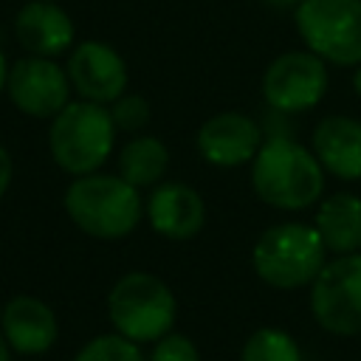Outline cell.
Returning <instances> with one entry per match:
<instances>
[{
    "label": "cell",
    "instance_id": "6da1fadb",
    "mask_svg": "<svg viewBox=\"0 0 361 361\" xmlns=\"http://www.w3.org/2000/svg\"><path fill=\"white\" fill-rule=\"evenodd\" d=\"M251 186L257 197L274 209L299 212L316 203L324 192V166L319 158L288 135L262 141L251 161Z\"/></svg>",
    "mask_w": 361,
    "mask_h": 361
},
{
    "label": "cell",
    "instance_id": "7a4b0ae2",
    "mask_svg": "<svg viewBox=\"0 0 361 361\" xmlns=\"http://www.w3.org/2000/svg\"><path fill=\"white\" fill-rule=\"evenodd\" d=\"M65 212L73 226L99 240L127 237L144 214V203L135 186L116 175H79L65 189Z\"/></svg>",
    "mask_w": 361,
    "mask_h": 361
},
{
    "label": "cell",
    "instance_id": "3957f363",
    "mask_svg": "<svg viewBox=\"0 0 361 361\" xmlns=\"http://www.w3.org/2000/svg\"><path fill=\"white\" fill-rule=\"evenodd\" d=\"M327 262V248L316 226L279 223L259 234L251 251V265L257 276L279 290H296L313 285Z\"/></svg>",
    "mask_w": 361,
    "mask_h": 361
},
{
    "label": "cell",
    "instance_id": "277c9868",
    "mask_svg": "<svg viewBox=\"0 0 361 361\" xmlns=\"http://www.w3.org/2000/svg\"><path fill=\"white\" fill-rule=\"evenodd\" d=\"M175 293L169 285L147 271H130L116 279L107 293V316L118 336L147 344L172 333L175 324Z\"/></svg>",
    "mask_w": 361,
    "mask_h": 361
},
{
    "label": "cell",
    "instance_id": "5b68a950",
    "mask_svg": "<svg viewBox=\"0 0 361 361\" xmlns=\"http://www.w3.org/2000/svg\"><path fill=\"white\" fill-rule=\"evenodd\" d=\"M116 138V121L104 104L96 102H68L54 118L48 133L51 158L59 169L71 175H90L96 172Z\"/></svg>",
    "mask_w": 361,
    "mask_h": 361
},
{
    "label": "cell",
    "instance_id": "8992f818",
    "mask_svg": "<svg viewBox=\"0 0 361 361\" xmlns=\"http://www.w3.org/2000/svg\"><path fill=\"white\" fill-rule=\"evenodd\" d=\"M296 31L319 59L361 65V0H302Z\"/></svg>",
    "mask_w": 361,
    "mask_h": 361
},
{
    "label": "cell",
    "instance_id": "52a82bcc",
    "mask_svg": "<svg viewBox=\"0 0 361 361\" xmlns=\"http://www.w3.org/2000/svg\"><path fill=\"white\" fill-rule=\"evenodd\" d=\"M310 310L333 336H361V251L341 254L310 285Z\"/></svg>",
    "mask_w": 361,
    "mask_h": 361
},
{
    "label": "cell",
    "instance_id": "ba28073f",
    "mask_svg": "<svg viewBox=\"0 0 361 361\" xmlns=\"http://www.w3.org/2000/svg\"><path fill=\"white\" fill-rule=\"evenodd\" d=\"M327 68L313 51H288L276 56L262 76V96L276 113H302L322 102Z\"/></svg>",
    "mask_w": 361,
    "mask_h": 361
},
{
    "label": "cell",
    "instance_id": "9c48e42d",
    "mask_svg": "<svg viewBox=\"0 0 361 361\" xmlns=\"http://www.w3.org/2000/svg\"><path fill=\"white\" fill-rule=\"evenodd\" d=\"M6 93L20 113L31 118H54L68 104L71 79L68 71L45 56H25L8 68Z\"/></svg>",
    "mask_w": 361,
    "mask_h": 361
},
{
    "label": "cell",
    "instance_id": "30bf717a",
    "mask_svg": "<svg viewBox=\"0 0 361 361\" xmlns=\"http://www.w3.org/2000/svg\"><path fill=\"white\" fill-rule=\"evenodd\" d=\"M65 71H68L71 87L82 96V102L107 104V102H116L118 96H124L127 65L118 56V51L104 42H96V39L79 42L73 48Z\"/></svg>",
    "mask_w": 361,
    "mask_h": 361
},
{
    "label": "cell",
    "instance_id": "8fae6325",
    "mask_svg": "<svg viewBox=\"0 0 361 361\" xmlns=\"http://www.w3.org/2000/svg\"><path fill=\"white\" fill-rule=\"evenodd\" d=\"M262 147V130L259 124L245 113H217L206 118L197 130V149L203 161L214 166H240L257 158Z\"/></svg>",
    "mask_w": 361,
    "mask_h": 361
},
{
    "label": "cell",
    "instance_id": "7c38bea8",
    "mask_svg": "<svg viewBox=\"0 0 361 361\" xmlns=\"http://www.w3.org/2000/svg\"><path fill=\"white\" fill-rule=\"evenodd\" d=\"M0 333L17 355H45L59 338V322L51 305L37 296L20 293L3 305Z\"/></svg>",
    "mask_w": 361,
    "mask_h": 361
},
{
    "label": "cell",
    "instance_id": "4fadbf2b",
    "mask_svg": "<svg viewBox=\"0 0 361 361\" xmlns=\"http://www.w3.org/2000/svg\"><path fill=\"white\" fill-rule=\"evenodd\" d=\"M147 220L152 231H158L166 240H189L203 228L206 206L192 186L166 180L152 189L147 200Z\"/></svg>",
    "mask_w": 361,
    "mask_h": 361
},
{
    "label": "cell",
    "instance_id": "5bb4252c",
    "mask_svg": "<svg viewBox=\"0 0 361 361\" xmlns=\"http://www.w3.org/2000/svg\"><path fill=\"white\" fill-rule=\"evenodd\" d=\"M14 37L31 56H59L73 45L71 17L51 0H31L14 17Z\"/></svg>",
    "mask_w": 361,
    "mask_h": 361
},
{
    "label": "cell",
    "instance_id": "9a60e30c",
    "mask_svg": "<svg viewBox=\"0 0 361 361\" xmlns=\"http://www.w3.org/2000/svg\"><path fill=\"white\" fill-rule=\"evenodd\" d=\"M313 155L324 172L341 180L361 178V121L350 116H327L313 130Z\"/></svg>",
    "mask_w": 361,
    "mask_h": 361
},
{
    "label": "cell",
    "instance_id": "2e32d148",
    "mask_svg": "<svg viewBox=\"0 0 361 361\" xmlns=\"http://www.w3.org/2000/svg\"><path fill=\"white\" fill-rule=\"evenodd\" d=\"M316 231L330 254H355L361 248V197L350 192L324 197L316 212Z\"/></svg>",
    "mask_w": 361,
    "mask_h": 361
},
{
    "label": "cell",
    "instance_id": "e0dca14e",
    "mask_svg": "<svg viewBox=\"0 0 361 361\" xmlns=\"http://www.w3.org/2000/svg\"><path fill=\"white\" fill-rule=\"evenodd\" d=\"M166 169H169V149L161 138L135 135L118 152V172L135 189L158 186L164 180Z\"/></svg>",
    "mask_w": 361,
    "mask_h": 361
},
{
    "label": "cell",
    "instance_id": "ac0fdd59",
    "mask_svg": "<svg viewBox=\"0 0 361 361\" xmlns=\"http://www.w3.org/2000/svg\"><path fill=\"white\" fill-rule=\"evenodd\" d=\"M240 361H302V350L290 333L279 327H259L245 338Z\"/></svg>",
    "mask_w": 361,
    "mask_h": 361
},
{
    "label": "cell",
    "instance_id": "d6986e66",
    "mask_svg": "<svg viewBox=\"0 0 361 361\" xmlns=\"http://www.w3.org/2000/svg\"><path fill=\"white\" fill-rule=\"evenodd\" d=\"M73 361H147L141 347L118 333H104L90 338L76 355Z\"/></svg>",
    "mask_w": 361,
    "mask_h": 361
},
{
    "label": "cell",
    "instance_id": "ffe728a7",
    "mask_svg": "<svg viewBox=\"0 0 361 361\" xmlns=\"http://www.w3.org/2000/svg\"><path fill=\"white\" fill-rule=\"evenodd\" d=\"M116 130H127V133H138L147 121H149V104L141 96H118L113 110H110Z\"/></svg>",
    "mask_w": 361,
    "mask_h": 361
},
{
    "label": "cell",
    "instance_id": "44dd1931",
    "mask_svg": "<svg viewBox=\"0 0 361 361\" xmlns=\"http://www.w3.org/2000/svg\"><path fill=\"white\" fill-rule=\"evenodd\" d=\"M147 361H200V353L195 341L183 333H166L164 338L155 341L152 353Z\"/></svg>",
    "mask_w": 361,
    "mask_h": 361
},
{
    "label": "cell",
    "instance_id": "7402d4cb",
    "mask_svg": "<svg viewBox=\"0 0 361 361\" xmlns=\"http://www.w3.org/2000/svg\"><path fill=\"white\" fill-rule=\"evenodd\" d=\"M8 183H11V158L6 147H0V197L8 192Z\"/></svg>",
    "mask_w": 361,
    "mask_h": 361
},
{
    "label": "cell",
    "instance_id": "603a6c76",
    "mask_svg": "<svg viewBox=\"0 0 361 361\" xmlns=\"http://www.w3.org/2000/svg\"><path fill=\"white\" fill-rule=\"evenodd\" d=\"M262 3H268L271 8H296L302 0H262Z\"/></svg>",
    "mask_w": 361,
    "mask_h": 361
},
{
    "label": "cell",
    "instance_id": "cb8c5ba5",
    "mask_svg": "<svg viewBox=\"0 0 361 361\" xmlns=\"http://www.w3.org/2000/svg\"><path fill=\"white\" fill-rule=\"evenodd\" d=\"M6 79H8V62H6V54L0 51V93L6 90Z\"/></svg>",
    "mask_w": 361,
    "mask_h": 361
},
{
    "label": "cell",
    "instance_id": "d4e9b609",
    "mask_svg": "<svg viewBox=\"0 0 361 361\" xmlns=\"http://www.w3.org/2000/svg\"><path fill=\"white\" fill-rule=\"evenodd\" d=\"M11 347H8V341H6V336L0 333V361H11Z\"/></svg>",
    "mask_w": 361,
    "mask_h": 361
},
{
    "label": "cell",
    "instance_id": "484cf974",
    "mask_svg": "<svg viewBox=\"0 0 361 361\" xmlns=\"http://www.w3.org/2000/svg\"><path fill=\"white\" fill-rule=\"evenodd\" d=\"M353 90H355V96L361 99V65H358L355 73H353Z\"/></svg>",
    "mask_w": 361,
    "mask_h": 361
}]
</instances>
